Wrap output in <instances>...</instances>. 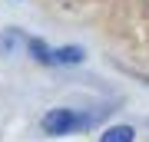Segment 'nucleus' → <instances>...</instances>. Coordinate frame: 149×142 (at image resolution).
Listing matches in <instances>:
<instances>
[{"instance_id":"nucleus-1","label":"nucleus","mask_w":149,"mask_h":142,"mask_svg":"<svg viewBox=\"0 0 149 142\" xmlns=\"http://www.w3.org/2000/svg\"><path fill=\"white\" fill-rule=\"evenodd\" d=\"M80 126H83V119L73 116L70 109H50L47 116H43V132H47V136H66V132H73Z\"/></svg>"},{"instance_id":"nucleus-2","label":"nucleus","mask_w":149,"mask_h":142,"mask_svg":"<svg viewBox=\"0 0 149 142\" xmlns=\"http://www.w3.org/2000/svg\"><path fill=\"white\" fill-rule=\"evenodd\" d=\"M50 56H53V63H83V50L80 46H60Z\"/></svg>"},{"instance_id":"nucleus-3","label":"nucleus","mask_w":149,"mask_h":142,"mask_svg":"<svg viewBox=\"0 0 149 142\" xmlns=\"http://www.w3.org/2000/svg\"><path fill=\"white\" fill-rule=\"evenodd\" d=\"M133 136H136V132L129 129V126H113V129L103 132L100 142H133Z\"/></svg>"},{"instance_id":"nucleus-4","label":"nucleus","mask_w":149,"mask_h":142,"mask_svg":"<svg viewBox=\"0 0 149 142\" xmlns=\"http://www.w3.org/2000/svg\"><path fill=\"white\" fill-rule=\"evenodd\" d=\"M27 46H30V53L40 60V63H53V56H50L53 50H47V43H43V40H30Z\"/></svg>"}]
</instances>
